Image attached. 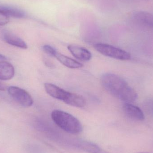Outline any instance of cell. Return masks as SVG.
<instances>
[{
    "mask_svg": "<svg viewBox=\"0 0 153 153\" xmlns=\"http://www.w3.org/2000/svg\"><path fill=\"white\" fill-rule=\"evenodd\" d=\"M102 86L109 93L125 103H131L137 98L136 92L120 76L112 73L102 74L101 77Z\"/></svg>",
    "mask_w": 153,
    "mask_h": 153,
    "instance_id": "cell-1",
    "label": "cell"
},
{
    "mask_svg": "<svg viewBox=\"0 0 153 153\" xmlns=\"http://www.w3.org/2000/svg\"><path fill=\"white\" fill-rule=\"evenodd\" d=\"M53 121L61 129L69 134H78L83 130L80 121L71 114L59 110H55L51 113Z\"/></svg>",
    "mask_w": 153,
    "mask_h": 153,
    "instance_id": "cell-2",
    "label": "cell"
},
{
    "mask_svg": "<svg viewBox=\"0 0 153 153\" xmlns=\"http://www.w3.org/2000/svg\"><path fill=\"white\" fill-rule=\"evenodd\" d=\"M94 48L100 53L111 58L121 61H127L131 58L128 52L108 44L99 43L95 44Z\"/></svg>",
    "mask_w": 153,
    "mask_h": 153,
    "instance_id": "cell-3",
    "label": "cell"
},
{
    "mask_svg": "<svg viewBox=\"0 0 153 153\" xmlns=\"http://www.w3.org/2000/svg\"><path fill=\"white\" fill-rule=\"evenodd\" d=\"M7 90L13 100L22 107L27 108L33 105L34 101L32 97L24 89L17 86H10Z\"/></svg>",
    "mask_w": 153,
    "mask_h": 153,
    "instance_id": "cell-4",
    "label": "cell"
},
{
    "mask_svg": "<svg viewBox=\"0 0 153 153\" xmlns=\"http://www.w3.org/2000/svg\"><path fill=\"white\" fill-rule=\"evenodd\" d=\"M45 88L48 94L51 97L62 101L63 102L65 101L70 93V92L67 91L51 83H45Z\"/></svg>",
    "mask_w": 153,
    "mask_h": 153,
    "instance_id": "cell-5",
    "label": "cell"
},
{
    "mask_svg": "<svg viewBox=\"0 0 153 153\" xmlns=\"http://www.w3.org/2000/svg\"><path fill=\"white\" fill-rule=\"evenodd\" d=\"M68 50L76 59L83 62H88L92 58V54L90 51L81 46L76 45H68Z\"/></svg>",
    "mask_w": 153,
    "mask_h": 153,
    "instance_id": "cell-6",
    "label": "cell"
},
{
    "mask_svg": "<svg viewBox=\"0 0 153 153\" xmlns=\"http://www.w3.org/2000/svg\"><path fill=\"white\" fill-rule=\"evenodd\" d=\"M3 38L6 43L11 45L22 49H27L28 46L26 42L19 37L10 31H4L2 34Z\"/></svg>",
    "mask_w": 153,
    "mask_h": 153,
    "instance_id": "cell-7",
    "label": "cell"
},
{
    "mask_svg": "<svg viewBox=\"0 0 153 153\" xmlns=\"http://www.w3.org/2000/svg\"><path fill=\"white\" fill-rule=\"evenodd\" d=\"M123 108L125 114L130 118L140 121L144 120L145 116L143 112L137 106L130 103H125Z\"/></svg>",
    "mask_w": 153,
    "mask_h": 153,
    "instance_id": "cell-8",
    "label": "cell"
},
{
    "mask_svg": "<svg viewBox=\"0 0 153 153\" xmlns=\"http://www.w3.org/2000/svg\"><path fill=\"white\" fill-rule=\"evenodd\" d=\"M54 57L56 58L62 64L71 69H79L83 66V65L81 63L66 56L57 51L55 54Z\"/></svg>",
    "mask_w": 153,
    "mask_h": 153,
    "instance_id": "cell-9",
    "label": "cell"
},
{
    "mask_svg": "<svg viewBox=\"0 0 153 153\" xmlns=\"http://www.w3.org/2000/svg\"><path fill=\"white\" fill-rule=\"evenodd\" d=\"M15 74L14 67L8 62H0V80L6 81L11 79Z\"/></svg>",
    "mask_w": 153,
    "mask_h": 153,
    "instance_id": "cell-10",
    "label": "cell"
},
{
    "mask_svg": "<svg viewBox=\"0 0 153 153\" xmlns=\"http://www.w3.org/2000/svg\"><path fill=\"white\" fill-rule=\"evenodd\" d=\"M0 10H1L8 17L16 19H22L27 16L24 11L17 7L8 5H0Z\"/></svg>",
    "mask_w": 153,
    "mask_h": 153,
    "instance_id": "cell-11",
    "label": "cell"
},
{
    "mask_svg": "<svg viewBox=\"0 0 153 153\" xmlns=\"http://www.w3.org/2000/svg\"><path fill=\"white\" fill-rule=\"evenodd\" d=\"M134 19L144 25L153 27V14L143 11H137L134 13Z\"/></svg>",
    "mask_w": 153,
    "mask_h": 153,
    "instance_id": "cell-12",
    "label": "cell"
},
{
    "mask_svg": "<svg viewBox=\"0 0 153 153\" xmlns=\"http://www.w3.org/2000/svg\"><path fill=\"white\" fill-rule=\"evenodd\" d=\"M64 102L70 106L79 108H83L86 104L85 100L82 96L70 92Z\"/></svg>",
    "mask_w": 153,
    "mask_h": 153,
    "instance_id": "cell-13",
    "label": "cell"
},
{
    "mask_svg": "<svg viewBox=\"0 0 153 153\" xmlns=\"http://www.w3.org/2000/svg\"><path fill=\"white\" fill-rule=\"evenodd\" d=\"M143 107L148 115L153 117V98L146 99L143 103Z\"/></svg>",
    "mask_w": 153,
    "mask_h": 153,
    "instance_id": "cell-14",
    "label": "cell"
},
{
    "mask_svg": "<svg viewBox=\"0 0 153 153\" xmlns=\"http://www.w3.org/2000/svg\"><path fill=\"white\" fill-rule=\"evenodd\" d=\"M42 49L46 53L53 57H54L55 54L57 51L55 48L48 45H45L43 46Z\"/></svg>",
    "mask_w": 153,
    "mask_h": 153,
    "instance_id": "cell-15",
    "label": "cell"
},
{
    "mask_svg": "<svg viewBox=\"0 0 153 153\" xmlns=\"http://www.w3.org/2000/svg\"><path fill=\"white\" fill-rule=\"evenodd\" d=\"M10 22V17L0 10V26H4Z\"/></svg>",
    "mask_w": 153,
    "mask_h": 153,
    "instance_id": "cell-16",
    "label": "cell"
},
{
    "mask_svg": "<svg viewBox=\"0 0 153 153\" xmlns=\"http://www.w3.org/2000/svg\"><path fill=\"white\" fill-rule=\"evenodd\" d=\"M8 88H7V85L5 84L0 82V91H5Z\"/></svg>",
    "mask_w": 153,
    "mask_h": 153,
    "instance_id": "cell-17",
    "label": "cell"
},
{
    "mask_svg": "<svg viewBox=\"0 0 153 153\" xmlns=\"http://www.w3.org/2000/svg\"><path fill=\"white\" fill-rule=\"evenodd\" d=\"M6 58L3 55L1 54L0 53V60H6Z\"/></svg>",
    "mask_w": 153,
    "mask_h": 153,
    "instance_id": "cell-18",
    "label": "cell"
},
{
    "mask_svg": "<svg viewBox=\"0 0 153 153\" xmlns=\"http://www.w3.org/2000/svg\"><path fill=\"white\" fill-rule=\"evenodd\" d=\"M94 153H105L104 152H102L101 151V150H100V151H98V152H96Z\"/></svg>",
    "mask_w": 153,
    "mask_h": 153,
    "instance_id": "cell-19",
    "label": "cell"
},
{
    "mask_svg": "<svg viewBox=\"0 0 153 153\" xmlns=\"http://www.w3.org/2000/svg\"><path fill=\"white\" fill-rule=\"evenodd\" d=\"M148 153L140 152V153Z\"/></svg>",
    "mask_w": 153,
    "mask_h": 153,
    "instance_id": "cell-20",
    "label": "cell"
}]
</instances>
